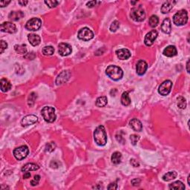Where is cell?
Wrapping results in <instances>:
<instances>
[{"instance_id":"obj_1","label":"cell","mask_w":190,"mask_h":190,"mask_svg":"<svg viewBox=\"0 0 190 190\" xmlns=\"http://www.w3.org/2000/svg\"><path fill=\"white\" fill-rule=\"evenodd\" d=\"M94 141L98 146H105L107 143V135L103 126L97 127L94 132Z\"/></svg>"},{"instance_id":"obj_2","label":"cell","mask_w":190,"mask_h":190,"mask_svg":"<svg viewBox=\"0 0 190 190\" xmlns=\"http://www.w3.org/2000/svg\"><path fill=\"white\" fill-rule=\"evenodd\" d=\"M107 76L113 80H119L123 76V72L120 67L116 66H109L105 70Z\"/></svg>"},{"instance_id":"obj_3","label":"cell","mask_w":190,"mask_h":190,"mask_svg":"<svg viewBox=\"0 0 190 190\" xmlns=\"http://www.w3.org/2000/svg\"><path fill=\"white\" fill-rule=\"evenodd\" d=\"M41 114L45 121L48 123H53L56 120V114H55L54 108L51 106H45L42 109Z\"/></svg>"},{"instance_id":"obj_4","label":"cell","mask_w":190,"mask_h":190,"mask_svg":"<svg viewBox=\"0 0 190 190\" xmlns=\"http://www.w3.org/2000/svg\"><path fill=\"white\" fill-rule=\"evenodd\" d=\"M130 17L134 21L142 22L146 18V13L141 5H140V6L134 7L131 10Z\"/></svg>"},{"instance_id":"obj_5","label":"cell","mask_w":190,"mask_h":190,"mask_svg":"<svg viewBox=\"0 0 190 190\" xmlns=\"http://www.w3.org/2000/svg\"><path fill=\"white\" fill-rule=\"evenodd\" d=\"M188 21V14L186 10H181L174 15L173 22L176 25L181 26L186 24Z\"/></svg>"},{"instance_id":"obj_6","label":"cell","mask_w":190,"mask_h":190,"mask_svg":"<svg viewBox=\"0 0 190 190\" xmlns=\"http://www.w3.org/2000/svg\"><path fill=\"white\" fill-rule=\"evenodd\" d=\"M29 153V149L27 146H22L17 148L14 150V155L18 160H22L27 156Z\"/></svg>"},{"instance_id":"obj_7","label":"cell","mask_w":190,"mask_h":190,"mask_svg":"<svg viewBox=\"0 0 190 190\" xmlns=\"http://www.w3.org/2000/svg\"><path fill=\"white\" fill-rule=\"evenodd\" d=\"M42 26V21L39 18H32L26 22L25 28L30 31L38 30Z\"/></svg>"},{"instance_id":"obj_8","label":"cell","mask_w":190,"mask_h":190,"mask_svg":"<svg viewBox=\"0 0 190 190\" xmlns=\"http://www.w3.org/2000/svg\"><path fill=\"white\" fill-rule=\"evenodd\" d=\"M94 37V33L88 27H83L80 29L78 32V38L83 41H88L93 39Z\"/></svg>"},{"instance_id":"obj_9","label":"cell","mask_w":190,"mask_h":190,"mask_svg":"<svg viewBox=\"0 0 190 190\" xmlns=\"http://www.w3.org/2000/svg\"><path fill=\"white\" fill-rule=\"evenodd\" d=\"M172 87V82L171 80H165L164 82H162L158 88V92L159 94L163 95V96H166L170 93L171 89Z\"/></svg>"},{"instance_id":"obj_10","label":"cell","mask_w":190,"mask_h":190,"mask_svg":"<svg viewBox=\"0 0 190 190\" xmlns=\"http://www.w3.org/2000/svg\"><path fill=\"white\" fill-rule=\"evenodd\" d=\"M157 31L156 30H151L150 32L148 33L146 35L144 39V43L146 46H151L153 45L154 42L157 37Z\"/></svg>"},{"instance_id":"obj_11","label":"cell","mask_w":190,"mask_h":190,"mask_svg":"<svg viewBox=\"0 0 190 190\" xmlns=\"http://www.w3.org/2000/svg\"><path fill=\"white\" fill-rule=\"evenodd\" d=\"M1 30L2 32L14 34L17 32V27L14 24L10 22H5L1 25Z\"/></svg>"},{"instance_id":"obj_12","label":"cell","mask_w":190,"mask_h":190,"mask_svg":"<svg viewBox=\"0 0 190 190\" xmlns=\"http://www.w3.org/2000/svg\"><path fill=\"white\" fill-rule=\"evenodd\" d=\"M59 53L62 56H66L70 54L72 51V46L67 43H60L58 46Z\"/></svg>"},{"instance_id":"obj_13","label":"cell","mask_w":190,"mask_h":190,"mask_svg":"<svg viewBox=\"0 0 190 190\" xmlns=\"http://www.w3.org/2000/svg\"><path fill=\"white\" fill-rule=\"evenodd\" d=\"M71 77V73L69 71H63L61 72L59 75L57 76L56 79V83L57 85H62V84L65 83L67 82L69 79Z\"/></svg>"},{"instance_id":"obj_14","label":"cell","mask_w":190,"mask_h":190,"mask_svg":"<svg viewBox=\"0 0 190 190\" xmlns=\"http://www.w3.org/2000/svg\"><path fill=\"white\" fill-rule=\"evenodd\" d=\"M38 121V117L34 114L27 115L22 118L21 121V124L22 126H28L33 125Z\"/></svg>"},{"instance_id":"obj_15","label":"cell","mask_w":190,"mask_h":190,"mask_svg":"<svg viewBox=\"0 0 190 190\" xmlns=\"http://www.w3.org/2000/svg\"><path fill=\"white\" fill-rule=\"evenodd\" d=\"M148 69V64L144 60H139L136 66V72L140 76L144 74Z\"/></svg>"},{"instance_id":"obj_16","label":"cell","mask_w":190,"mask_h":190,"mask_svg":"<svg viewBox=\"0 0 190 190\" xmlns=\"http://www.w3.org/2000/svg\"><path fill=\"white\" fill-rule=\"evenodd\" d=\"M116 54L119 59L125 60V59H128L131 56V52L128 49L122 48L116 51Z\"/></svg>"},{"instance_id":"obj_17","label":"cell","mask_w":190,"mask_h":190,"mask_svg":"<svg viewBox=\"0 0 190 190\" xmlns=\"http://www.w3.org/2000/svg\"><path fill=\"white\" fill-rule=\"evenodd\" d=\"M129 125L131 127V129L135 131H141L142 129H143V125H142L141 122L136 118L132 119L130 121Z\"/></svg>"},{"instance_id":"obj_18","label":"cell","mask_w":190,"mask_h":190,"mask_svg":"<svg viewBox=\"0 0 190 190\" xmlns=\"http://www.w3.org/2000/svg\"><path fill=\"white\" fill-rule=\"evenodd\" d=\"M161 30L165 34H170L172 30V25H171V21L169 18H166L163 20L161 25Z\"/></svg>"},{"instance_id":"obj_19","label":"cell","mask_w":190,"mask_h":190,"mask_svg":"<svg viewBox=\"0 0 190 190\" xmlns=\"http://www.w3.org/2000/svg\"><path fill=\"white\" fill-rule=\"evenodd\" d=\"M177 49L174 46H169L163 50V53L168 57H172L177 55Z\"/></svg>"},{"instance_id":"obj_20","label":"cell","mask_w":190,"mask_h":190,"mask_svg":"<svg viewBox=\"0 0 190 190\" xmlns=\"http://www.w3.org/2000/svg\"><path fill=\"white\" fill-rule=\"evenodd\" d=\"M27 39H28L29 43L32 45L33 46H38V45H40V41H41V39H40V36L34 34H29V35L27 36Z\"/></svg>"},{"instance_id":"obj_21","label":"cell","mask_w":190,"mask_h":190,"mask_svg":"<svg viewBox=\"0 0 190 190\" xmlns=\"http://www.w3.org/2000/svg\"><path fill=\"white\" fill-rule=\"evenodd\" d=\"M24 17V14L22 11H11L8 15V18L13 21H18Z\"/></svg>"},{"instance_id":"obj_22","label":"cell","mask_w":190,"mask_h":190,"mask_svg":"<svg viewBox=\"0 0 190 190\" xmlns=\"http://www.w3.org/2000/svg\"><path fill=\"white\" fill-rule=\"evenodd\" d=\"M176 2H172V1H167V2H164L162 5L161 7V12L163 14H166L169 13L171 10L173 8V4H175Z\"/></svg>"},{"instance_id":"obj_23","label":"cell","mask_w":190,"mask_h":190,"mask_svg":"<svg viewBox=\"0 0 190 190\" xmlns=\"http://www.w3.org/2000/svg\"><path fill=\"white\" fill-rule=\"evenodd\" d=\"M40 169V166L35 163H27L22 168V172H30V171H36Z\"/></svg>"},{"instance_id":"obj_24","label":"cell","mask_w":190,"mask_h":190,"mask_svg":"<svg viewBox=\"0 0 190 190\" xmlns=\"http://www.w3.org/2000/svg\"><path fill=\"white\" fill-rule=\"evenodd\" d=\"M0 86H1V90L3 92H6L8 91L11 88L12 85H11V82L6 79H2L0 81Z\"/></svg>"},{"instance_id":"obj_25","label":"cell","mask_w":190,"mask_h":190,"mask_svg":"<svg viewBox=\"0 0 190 190\" xmlns=\"http://www.w3.org/2000/svg\"><path fill=\"white\" fill-rule=\"evenodd\" d=\"M169 188L170 189H175V190H183L185 189V186L184 184L181 181H177L175 182L169 184Z\"/></svg>"},{"instance_id":"obj_26","label":"cell","mask_w":190,"mask_h":190,"mask_svg":"<svg viewBox=\"0 0 190 190\" xmlns=\"http://www.w3.org/2000/svg\"><path fill=\"white\" fill-rule=\"evenodd\" d=\"M121 103L123 104L125 106H127V105H130L131 103V99L129 98V95L128 91H125V92L123 93L121 96Z\"/></svg>"},{"instance_id":"obj_27","label":"cell","mask_w":190,"mask_h":190,"mask_svg":"<svg viewBox=\"0 0 190 190\" xmlns=\"http://www.w3.org/2000/svg\"><path fill=\"white\" fill-rule=\"evenodd\" d=\"M121 153L119 152H115L111 155V162H112L114 164H119V163L121 162Z\"/></svg>"},{"instance_id":"obj_28","label":"cell","mask_w":190,"mask_h":190,"mask_svg":"<svg viewBox=\"0 0 190 190\" xmlns=\"http://www.w3.org/2000/svg\"><path fill=\"white\" fill-rule=\"evenodd\" d=\"M177 177V172H175V171H172V172H169L166 174H165L163 176V180L164 181H172V180L175 179Z\"/></svg>"},{"instance_id":"obj_29","label":"cell","mask_w":190,"mask_h":190,"mask_svg":"<svg viewBox=\"0 0 190 190\" xmlns=\"http://www.w3.org/2000/svg\"><path fill=\"white\" fill-rule=\"evenodd\" d=\"M14 50L16 51V52H17L20 54H25L27 51V46L26 45H16L14 46Z\"/></svg>"},{"instance_id":"obj_30","label":"cell","mask_w":190,"mask_h":190,"mask_svg":"<svg viewBox=\"0 0 190 190\" xmlns=\"http://www.w3.org/2000/svg\"><path fill=\"white\" fill-rule=\"evenodd\" d=\"M107 103H108V100L106 97H100L97 99L96 105L98 107H104L106 105Z\"/></svg>"},{"instance_id":"obj_31","label":"cell","mask_w":190,"mask_h":190,"mask_svg":"<svg viewBox=\"0 0 190 190\" xmlns=\"http://www.w3.org/2000/svg\"><path fill=\"white\" fill-rule=\"evenodd\" d=\"M54 48L52 46H46L43 48V53L46 56H51L54 53Z\"/></svg>"},{"instance_id":"obj_32","label":"cell","mask_w":190,"mask_h":190,"mask_svg":"<svg viewBox=\"0 0 190 190\" xmlns=\"http://www.w3.org/2000/svg\"><path fill=\"white\" fill-rule=\"evenodd\" d=\"M149 25L152 27H155L157 26L158 23H159V19L156 15H152V17L149 18Z\"/></svg>"},{"instance_id":"obj_33","label":"cell","mask_w":190,"mask_h":190,"mask_svg":"<svg viewBox=\"0 0 190 190\" xmlns=\"http://www.w3.org/2000/svg\"><path fill=\"white\" fill-rule=\"evenodd\" d=\"M178 106L181 109H184L186 107V99L183 97H178Z\"/></svg>"},{"instance_id":"obj_34","label":"cell","mask_w":190,"mask_h":190,"mask_svg":"<svg viewBox=\"0 0 190 190\" xmlns=\"http://www.w3.org/2000/svg\"><path fill=\"white\" fill-rule=\"evenodd\" d=\"M36 99H37V94L35 93H31L30 94V96L28 97V100H27V103H28L29 106H33L35 103Z\"/></svg>"},{"instance_id":"obj_35","label":"cell","mask_w":190,"mask_h":190,"mask_svg":"<svg viewBox=\"0 0 190 190\" xmlns=\"http://www.w3.org/2000/svg\"><path fill=\"white\" fill-rule=\"evenodd\" d=\"M55 148H56V144L53 142H50L46 146V152H52L54 151Z\"/></svg>"},{"instance_id":"obj_36","label":"cell","mask_w":190,"mask_h":190,"mask_svg":"<svg viewBox=\"0 0 190 190\" xmlns=\"http://www.w3.org/2000/svg\"><path fill=\"white\" fill-rule=\"evenodd\" d=\"M119 27H120V23H119V22L117 20H115V21H114L111 23V26H110V30H111V32H115V31H117V29L119 28Z\"/></svg>"},{"instance_id":"obj_37","label":"cell","mask_w":190,"mask_h":190,"mask_svg":"<svg viewBox=\"0 0 190 190\" xmlns=\"http://www.w3.org/2000/svg\"><path fill=\"white\" fill-rule=\"evenodd\" d=\"M45 3L48 5V7L50 8H55V7L57 6V5L59 4V2L57 1H55V0H48V1H45Z\"/></svg>"},{"instance_id":"obj_38","label":"cell","mask_w":190,"mask_h":190,"mask_svg":"<svg viewBox=\"0 0 190 190\" xmlns=\"http://www.w3.org/2000/svg\"><path fill=\"white\" fill-rule=\"evenodd\" d=\"M139 139H140V137H139L138 135H136V134H131V135L130 136V140H131L132 145H134V146H135V145L137 144Z\"/></svg>"},{"instance_id":"obj_39","label":"cell","mask_w":190,"mask_h":190,"mask_svg":"<svg viewBox=\"0 0 190 190\" xmlns=\"http://www.w3.org/2000/svg\"><path fill=\"white\" fill-rule=\"evenodd\" d=\"M40 181V175H35L34 176V178L32 180V181H30V184L31 186H37L39 184V182Z\"/></svg>"},{"instance_id":"obj_40","label":"cell","mask_w":190,"mask_h":190,"mask_svg":"<svg viewBox=\"0 0 190 190\" xmlns=\"http://www.w3.org/2000/svg\"><path fill=\"white\" fill-rule=\"evenodd\" d=\"M7 48H8V44H7L6 43H5V41H3V40H2L1 41V48H0V53H2L4 51H5V49H7Z\"/></svg>"},{"instance_id":"obj_41","label":"cell","mask_w":190,"mask_h":190,"mask_svg":"<svg viewBox=\"0 0 190 190\" xmlns=\"http://www.w3.org/2000/svg\"><path fill=\"white\" fill-rule=\"evenodd\" d=\"M117 189V183H111L109 184V186H108V189Z\"/></svg>"},{"instance_id":"obj_42","label":"cell","mask_w":190,"mask_h":190,"mask_svg":"<svg viewBox=\"0 0 190 190\" xmlns=\"http://www.w3.org/2000/svg\"><path fill=\"white\" fill-rule=\"evenodd\" d=\"M59 165H60V163H59V162L56 161V160H53V161H51L50 166L52 168H57Z\"/></svg>"},{"instance_id":"obj_43","label":"cell","mask_w":190,"mask_h":190,"mask_svg":"<svg viewBox=\"0 0 190 190\" xmlns=\"http://www.w3.org/2000/svg\"><path fill=\"white\" fill-rule=\"evenodd\" d=\"M31 56H36L35 54H34V52H30V53H27V54L25 55V57L26 59H30V60H32V59H34V58L31 57Z\"/></svg>"},{"instance_id":"obj_44","label":"cell","mask_w":190,"mask_h":190,"mask_svg":"<svg viewBox=\"0 0 190 190\" xmlns=\"http://www.w3.org/2000/svg\"><path fill=\"white\" fill-rule=\"evenodd\" d=\"M96 4H97L96 1H91V2H87V6H88V8H93V7L96 5Z\"/></svg>"},{"instance_id":"obj_45","label":"cell","mask_w":190,"mask_h":190,"mask_svg":"<svg viewBox=\"0 0 190 190\" xmlns=\"http://www.w3.org/2000/svg\"><path fill=\"white\" fill-rule=\"evenodd\" d=\"M10 2H11V1H8V2H6V1H1V2H0V7H1V8H3V7L7 6Z\"/></svg>"},{"instance_id":"obj_46","label":"cell","mask_w":190,"mask_h":190,"mask_svg":"<svg viewBox=\"0 0 190 190\" xmlns=\"http://www.w3.org/2000/svg\"><path fill=\"white\" fill-rule=\"evenodd\" d=\"M131 164L134 167H137V166H139V163H137V160H135L134 159H131Z\"/></svg>"},{"instance_id":"obj_47","label":"cell","mask_w":190,"mask_h":190,"mask_svg":"<svg viewBox=\"0 0 190 190\" xmlns=\"http://www.w3.org/2000/svg\"><path fill=\"white\" fill-rule=\"evenodd\" d=\"M140 181L139 179H134L131 181V183H132V184L134 186H138L139 183H140Z\"/></svg>"},{"instance_id":"obj_48","label":"cell","mask_w":190,"mask_h":190,"mask_svg":"<svg viewBox=\"0 0 190 190\" xmlns=\"http://www.w3.org/2000/svg\"><path fill=\"white\" fill-rule=\"evenodd\" d=\"M30 178V172H25L24 175H23V178H24V179H27V178Z\"/></svg>"},{"instance_id":"obj_49","label":"cell","mask_w":190,"mask_h":190,"mask_svg":"<svg viewBox=\"0 0 190 190\" xmlns=\"http://www.w3.org/2000/svg\"><path fill=\"white\" fill-rule=\"evenodd\" d=\"M27 1H19V4L20 5H21L22 6H25V5H26L27 4Z\"/></svg>"},{"instance_id":"obj_50","label":"cell","mask_w":190,"mask_h":190,"mask_svg":"<svg viewBox=\"0 0 190 190\" xmlns=\"http://www.w3.org/2000/svg\"><path fill=\"white\" fill-rule=\"evenodd\" d=\"M189 60L187 61V63H186V70H187V72H188V73H189Z\"/></svg>"},{"instance_id":"obj_51","label":"cell","mask_w":190,"mask_h":190,"mask_svg":"<svg viewBox=\"0 0 190 190\" xmlns=\"http://www.w3.org/2000/svg\"><path fill=\"white\" fill-rule=\"evenodd\" d=\"M189 178H190V175H189L188 176V184L190 186V182H189Z\"/></svg>"},{"instance_id":"obj_52","label":"cell","mask_w":190,"mask_h":190,"mask_svg":"<svg viewBox=\"0 0 190 190\" xmlns=\"http://www.w3.org/2000/svg\"><path fill=\"white\" fill-rule=\"evenodd\" d=\"M136 3H137V1H135V2H131V4H132V5H134Z\"/></svg>"}]
</instances>
